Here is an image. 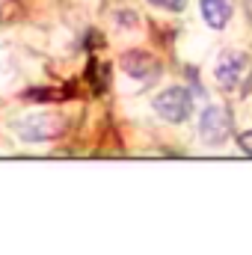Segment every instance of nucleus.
<instances>
[{"label": "nucleus", "mask_w": 252, "mask_h": 255, "mask_svg": "<svg viewBox=\"0 0 252 255\" xmlns=\"http://www.w3.org/2000/svg\"><path fill=\"white\" fill-rule=\"evenodd\" d=\"M154 110L166 119V122H184L193 110V95L184 86H169L154 98Z\"/></svg>", "instance_id": "1"}, {"label": "nucleus", "mask_w": 252, "mask_h": 255, "mask_svg": "<svg viewBox=\"0 0 252 255\" xmlns=\"http://www.w3.org/2000/svg\"><path fill=\"white\" fill-rule=\"evenodd\" d=\"M250 71V57L241 54V51H226L220 60H217V68H214V77L223 89H238L241 80L247 77Z\"/></svg>", "instance_id": "2"}, {"label": "nucleus", "mask_w": 252, "mask_h": 255, "mask_svg": "<svg viewBox=\"0 0 252 255\" xmlns=\"http://www.w3.org/2000/svg\"><path fill=\"white\" fill-rule=\"evenodd\" d=\"M232 130V119L223 107H214L208 104L202 113H199V136L208 142V145H220Z\"/></svg>", "instance_id": "3"}, {"label": "nucleus", "mask_w": 252, "mask_h": 255, "mask_svg": "<svg viewBox=\"0 0 252 255\" xmlns=\"http://www.w3.org/2000/svg\"><path fill=\"white\" fill-rule=\"evenodd\" d=\"M12 128H15V133H18L24 142H45V139L54 136V122H51V116H45V113H30V116L18 119Z\"/></svg>", "instance_id": "4"}, {"label": "nucleus", "mask_w": 252, "mask_h": 255, "mask_svg": "<svg viewBox=\"0 0 252 255\" xmlns=\"http://www.w3.org/2000/svg\"><path fill=\"white\" fill-rule=\"evenodd\" d=\"M122 68H125L130 77H136V80H151L157 71H160V65L154 57H148V54H142V51H130L122 57Z\"/></svg>", "instance_id": "5"}, {"label": "nucleus", "mask_w": 252, "mask_h": 255, "mask_svg": "<svg viewBox=\"0 0 252 255\" xmlns=\"http://www.w3.org/2000/svg\"><path fill=\"white\" fill-rule=\"evenodd\" d=\"M232 12H235V0H202V18L214 30H223L229 24Z\"/></svg>", "instance_id": "6"}, {"label": "nucleus", "mask_w": 252, "mask_h": 255, "mask_svg": "<svg viewBox=\"0 0 252 255\" xmlns=\"http://www.w3.org/2000/svg\"><path fill=\"white\" fill-rule=\"evenodd\" d=\"M148 3H154L160 9H169V12H181L187 6V0H148Z\"/></svg>", "instance_id": "7"}, {"label": "nucleus", "mask_w": 252, "mask_h": 255, "mask_svg": "<svg viewBox=\"0 0 252 255\" xmlns=\"http://www.w3.org/2000/svg\"><path fill=\"white\" fill-rule=\"evenodd\" d=\"M238 145H241V148L252 157V130H247V133H241V136H238Z\"/></svg>", "instance_id": "8"}]
</instances>
